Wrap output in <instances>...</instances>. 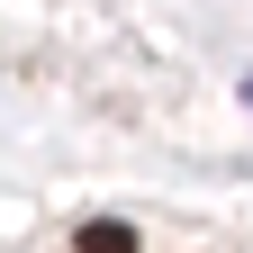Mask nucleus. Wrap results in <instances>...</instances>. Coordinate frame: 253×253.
Masks as SVG:
<instances>
[{
    "instance_id": "nucleus-1",
    "label": "nucleus",
    "mask_w": 253,
    "mask_h": 253,
    "mask_svg": "<svg viewBox=\"0 0 253 253\" xmlns=\"http://www.w3.org/2000/svg\"><path fill=\"white\" fill-rule=\"evenodd\" d=\"M126 244H136V226H109V217L82 226V253H126Z\"/></svg>"
},
{
    "instance_id": "nucleus-2",
    "label": "nucleus",
    "mask_w": 253,
    "mask_h": 253,
    "mask_svg": "<svg viewBox=\"0 0 253 253\" xmlns=\"http://www.w3.org/2000/svg\"><path fill=\"white\" fill-rule=\"evenodd\" d=\"M244 100H253V73H244Z\"/></svg>"
}]
</instances>
